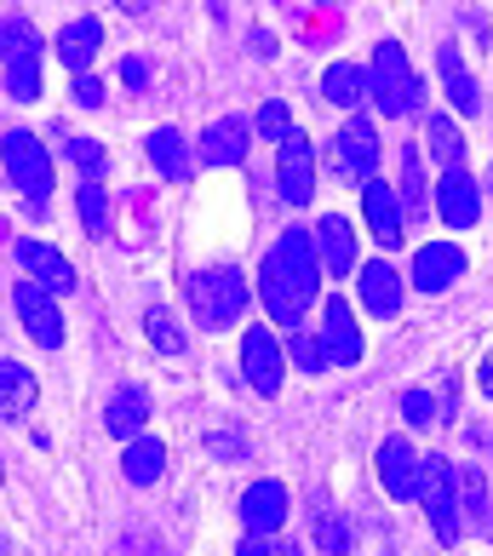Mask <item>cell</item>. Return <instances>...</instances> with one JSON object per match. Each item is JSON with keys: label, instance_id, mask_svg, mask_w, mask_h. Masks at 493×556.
<instances>
[{"label": "cell", "instance_id": "cell-1", "mask_svg": "<svg viewBox=\"0 0 493 556\" xmlns=\"http://www.w3.org/2000/svg\"><path fill=\"white\" fill-rule=\"evenodd\" d=\"M321 293V253H316V230H287L258 264V299L270 311L276 327L299 333L304 311Z\"/></svg>", "mask_w": 493, "mask_h": 556}, {"label": "cell", "instance_id": "cell-2", "mask_svg": "<svg viewBox=\"0 0 493 556\" xmlns=\"http://www.w3.org/2000/svg\"><path fill=\"white\" fill-rule=\"evenodd\" d=\"M367 98H374L390 121H402V115L419 110L425 80L414 75V64H407V52L396 47V40H379V47H374V64H367Z\"/></svg>", "mask_w": 493, "mask_h": 556}, {"label": "cell", "instance_id": "cell-3", "mask_svg": "<svg viewBox=\"0 0 493 556\" xmlns=\"http://www.w3.org/2000/svg\"><path fill=\"white\" fill-rule=\"evenodd\" d=\"M190 311L207 333H224L246 316V276L218 264V270H195L190 276Z\"/></svg>", "mask_w": 493, "mask_h": 556}, {"label": "cell", "instance_id": "cell-4", "mask_svg": "<svg viewBox=\"0 0 493 556\" xmlns=\"http://www.w3.org/2000/svg\"><path fill=\"white\" fill-rule=\"evenodd\" d=\"M0 70H7V92L17 104L40 98V35L29 17H0Z\"/></svg>", "mask_w": 493, "mask_h": 556}, {"label": "cell", "instance_id": "cell-5", "mask_svg": "<svg viewBox=\"0 0 493 556\" xmlns=\"http://www.w3.org/2000/svg\"><path fill=\"white\" fill-rule=\"evenodd\" d=\"M419 505H425V517H430V533H437L442 545H459L465 517H459V470H454V459H442V453H430V459H425Z\"/></svg>", "mask_w": 493, "mask_h": 556}, {"label": "cell", "instance_id": "cell-6", "mask_svg": "<svg viewBox=\"0 0 493 556\" xmlns=\"http://www.w3.org/2000/svg\"><path fill=\"white\" fill-rule=\"evenodd\" d=\"M0 161H7V178L29 195V213H47L52 195V155L35 132H7L0 138Z\"/></svg>", "mask_w": 493, "mask_h": 556}, {"label": "cell", "instance_id": "cell-7", "mask_svg": "<svg viewBox=\"0 0 493 556\" xmlns=\"http://www.w3.org/2000/svg\"><path fill=\"white\" fill-rule=\"evenodd\" d=\"M374 167H379V132H374V121L356 115V121H344V132L333 138V173L339 184H374Z\"/></svg>", "mask_w": 493, "mask_h": 556}, {"label": "cell", "instance_id": "cell-8", "mask_svg": "<svg viewBox=\"0 0 493 556\" xmlns=\"http://www.w3.org/2000/svg\"><path fill=\"white\" fill-rule=\"evenodd\" d=\"M276 184H281V201L287 207H304V201L316 195V143L293 132L276 150Z\"/></svg>", "mask_w": 493, "mask_h": 556}, {"label": "cell", "instance_id": "cell-9", "mask_svg": "<svg viewBox=\"0 0 493 556\" xmlns=\"http://www.w3.org/2000/svg\"><path fill=\"white\" fill-rule=\"evenodd\" d=\"M12 304H17V321L29 327V339L40 344V350H58L64 344V316H58V304H52V293L40 281H17L12 287Z\"/></svg>", "mask_w": 493, "mask_h": 556}, {"label": "cell", "instance_id": "cell-10", "mask_svg": "<svg viewBox=\"0 0 493 556\" xmlns=\"http://www.w3.org/2000/svg\"><path fill=\"white\" fill-rule=\"evenodd\" d=\"M379 482H384V493L390 500H419V488H425V459L414 453V442L407 437H384V447H379Z\"/></svg>", "mask_w": 493, "mask_h": 556}, {"label": "cell", "instance_id": "cell-11", "mask_svg": "<svg viewBox=\"0 0 493 556\" xmlns=\"http://www.w3.org/2000/svg\"><path fill=\"white\" fill-rule=\"evenodd\" d=\"M241 367H246V384L258 390V396H276L281 390V374H287V356L270 327H246L241 339Z\"/></svg>", "mask_w": 493, "mask_h": 556}, {"label": "cell", "instance_id": "cell-12", "mask_svg": "<svg viewBox=\"0 0 493 556\" xmlns=\"http://www.w3.org/2000/svg\"><path fill=\"white\" fill-rule=\"evenodd\" d=\"M316 339H321V350H327V367H351V362H362V327H356V311L344 304L339 293L321 304V327H316Z\"/></svg>", "mask_w": 493, "mask_h": 556}, {"label": "cell", "instance_id": "cell-13", "mask_svg": "<svg viewBox=\"0 0 493 556\" xmlns=\"http://www.w3.org/2000/svg\"><path fill=\"white\" fill-rule=\"evenodd\" d=\"M362 207H367V230H374V241L384 247V253L407 241V207H402V195L390 190L384 178L362 184Z\"/></svg>", "mask_w": 493, "mask_h": 556}, {"label": "cell", "instance_id": "cell-14", "mask_svg": "<svg viewBox=\"0 0 493 556\" xmlns=\"http://www.w3.org/2000/svg\"><path fill=\"white\" fill-rule=\"evenodd\" d=\"M437 213H442V224H454V230H470V224L482 218V190H477V178H470L465 167L442 173V184H437Z\"/></svg>", "mask_w": 493, "mask_h": 556}, {"label": "cell", "instance_id": "cell-15", "mask_svg": "<svg viewBox=\"0 0 493 556\" xmlns=\"http://www.w3.org/2000/svg\"><path fill=\"white\" fill-rule=\"evenodd\" d=\"M246 138H253L246 115H218L213 127L201 132V167H241V161H246Z\"/></svg>", "mask_w": 493, "mask_h": 556}, {"label": "cell", "instance_id": "cell-16", "mask_svg": "<svg viewBox=\"0 0 493 556\" xmlns=\"http://www.w3.org/2000/svg\"><path fill=\"white\" fill-rule=\"evenodd\" d=\"M465 276V247L454 241H430L414 253V287L419 293H442V287H454Z\"/></svg>", "mask_w": 493, "mask_h": 556}, {"label": "cell", "instance_id": "cell-17", "mask_svg": "<svg viewBox=\"0 0 493 556\" xmlns=\"http://www.w3.org/2000/svg\"><path fill=\"white\" fill-rule=\"evenodd\" d=\"M287 510H293V505H287V488L270 482V477L241 493V522H246V533H281Z\"/></svg>", "mask_w": 493, "mask_h": 556}, {"label": "cell", "instance_id": "cell-18", "mask_svg": "<svg viewBox=\"0 0 493 556\" xmlns=\"http://www.w3.org/2000/svg\"><path fill=\"white\" fill-rule=\"evenodd\" d=\"M17 264H24V276L40 281L47 293H69L75 287V264L58 253V247H47V241H17Z\"/></svg>", "mask_w": 493, "mask_h": 556}, {"label": "cell", "instance_id": "cell-19", "mask_svg": "<svg viewBox=\"0 0 493 556\" xmlns=\"http://www.w3.org/2000/svg\"><path fill=\"white\" fill-rule=\"evenodd\" d=\"M52 47H58V58H64V70L92 75V58H98V47H104V24H98V17H75V24L58 29Z\"/></svg>", "mask_w": 493, "mask_h": 556}, {"label": "cell", "instance_id": "cell-20", "mask_svg": "<svg viewBox=\"0 0 493 556\" xmlns=\"http://www.w3.org/2000/svg\"><path fill=\"white\" fill-rule=\"evenodd\" d=\"M316 253H321V270L327 276H351L356 270V230L339 213H327L316 224Z\"/></svg>", "mask_w": 493, "mask_h": 556}, {"label": "cell", "instance_id": "cell-21", "mask_svg": "<svg viewBox=\"0 0 493 556\" xmlns=\"http://www.w3.org/2000/svg\"><path fill=\"white\" fill-rule=\"evenodd\" d=\"M437 70H442L447 104H454L459 115H482V87L470 80V70H465V58H459V47H454V40H447V47L437 52Z\"/></svg>", "mask_w": 493, "mask_h": 556}, {"label": "cell", "instance_id": "cell-22", "mask_svg": "<svg viewBox=\"0 0 493 556\" xmlns=\"http://www.w3.org/2000/svg\"><path fill=\"white\" fill-rule=\"evenodd\" d=\"M143 419H150V390H143V384H121L110 396V407H104L110 437H121V442L143 437Z\"/></svg>", "mask_w": 493, "mask_h": 556}, {"label": "cell", "instance_id": "cell-23", "mask_svg": "<svg viewBox=\"0 0 493 556\" xmlns=\"http://www.w3.org/2000/svg\"><path fill=\"white\" fill-rule=\"evenodd\" d=\"M362 304L374 311L379 321H390V316H402V276L390 270L384 258H374V264H362Z\"/></svg>", "mask_w": 493, "mask_h": 556}, {"label": "cell", "instance_id": "cell-24", "mask_svg": "<svg viewBox=\"0 0 493 556\" xmlns=\"http://www.w3.org/2000/svg\"><path fill=\"white\" fill-rule=\"evenodd\" d=\"M143 150H150V161H155L161 178H173V184L190 178V143H184L178 127H155L150 138H143Z\"/></svg>", "mask_w": 493, "mask_h": 556}, {"label": "cell", "instance_id": "cell-25", "mask_svg": "<svg viewBox=\"0 0 493 556\" xmlns=\"http://www.w3.org/2000/svg\"><path fill=\"white\" fill-rule=\"evenodd\" d=\"M161 470H167V447L155 437H132L127 453H121V477L132 488H150V482H161Z\"/></svg>", "mask_w": 493, "mask_h": 556}, {"label": "cell", "instance_id": "cell-26", "mask_svg": "<svg viewBox=\"0 0 493 556\" xmlns=\"http://www.w3.org/2000/svg\"><path fill=\"white\" fill-rule=\"evenodd\" d=\"M35 396H40V384H35L29 367L0 362V414H7V419H24L29 407H35Z\"/></svg>", "mask_w": 493, "mask_h": 556}, {"label": "cell", "instance_id": "cell-27", "mask_svg": "<svg viewBox=\"0 0 493 556\" xmlns=\"http://www.w3.org/2000/svg\"><path fill=\"white\" fill-rule=\"evenodd\" d=\"M321 98H327V104H339V110H356L362 98H367V70H356V64H327Z\"/></svg>", "mask_w": 493, "mask_h": 556}, {"label": "cell", "instance_id": "cell-28", "mask_svg": "<svg viewBox=\"0 0 493 556\" xmlns=\"http://www.w3.org/2000/svg\"><path fill=\"white\" fill-rule=\"evenodd\" d=\"M425 143H430V161H437L442 173H454V167H465V138H459V127L447 115H430V127H425Z\"/></svg>", "mask_w": 493, "mask_h": 556}, {"label": "cell", "instance_id": "cell-29", "mask_svg": "<svg viewBox=\"0 0 493 556\" xmlns=\"http://www.w3.org/2000/svg\"><path fill=\"white\" fill-rule=\"evenodd\" d=\"M459 517H465V522H477V528L493 522V517H488V477H482L477 465H465V470H459Z\"/></svg>", "mask_w": 493, "mask_h": 556}, {"label": "cell", "instance_id": "cell-30", "mask_svg": "<svg viewBox=\"0 0 493 556\" xmlns=\"http://www.w3.org/2000/svg\"><path fill=\"white\" fill-rule=\"evenodd\" d=\"M402 207H407V213H430V195H425V161H419L414 143L402 150Z\"/></svg>", "mask_w": 493, "mask_h": 556}, {"label": "cell", "instance_id": "cell-31", "mask_svg": "<svg viewBox=\"0 0 493 556\" xmlns=\"http://www.w3.org/2000/svg\"><path fill=\"white\" fill-rule=\"evenodd\" d=\"M143 333H150V344L161 350V356H184V333H178L173 311H161V304H150V311H143Z\"/></svg>", "mask_w": 493, "mask_h": 556}, {"label": "cell", "instance_id": "cell-32", "mask_svg": "<svg viewBox=\"0 0 493 556\" xmlns=\"http://www.w3.org/2000/svg\"><path fill=\"white\" fill-rule=\"evenodd\" d=\"M64 155L80 167V178H87V184H98V173L110 167V150L98 138H64Z\"/></svg>", "mask_w": 493, "mask_h": 556}, {"label": "cell", "instance_id": "cell-33", "mask_svg": "<svg viewBox=\"0 0 493 556\" xmlns=\"http://www.w3.org/2000/svg\"><path fill=\"white\" fill-rule=\"evenodd\" d=\"M75 207H80V224H87V236H98V241L110 236V201H104V190H98V184H80Z\"/></svg>", "mask_w": 493, "mask_h": 556}, {"label": "cell", "instance_id": "cell-34", "mask_svg": "<svg viewBox=\"0 0 493 556\" xmlns=\"http://www.w3.org/2000/svg\"><path fill=\"white\" fill-rule=\"evenodd\" d=\"M253 132H258V138H270V143H287L299 127H293V115H287L281 98H270V104H264V110L253 115Z\"/></svg>", "mask_w": 493, "mask_h": 556}, {"label": "cell", "instance_id": "cell-35", "mask_svg": "<svg viewBox=\"0 0 493 556\" xmlns=\"http://www.w3.org/2000/svg\"><path fill=\"white\" fill-rule=\"evenodd\" d=\"M287 356H293L299 374H321V367H327L321 339H316V333H304V327H299V333H287Z\"/></svg>", "mask_w": 493, "mask_h": 556}, {"label": "cell", "instance_id": "cell-36", "mask_svg": "<svg viewBox=\"0 0 493 556\" xmlns=\"http://www.w3.org/2000/svg\"><path fill=\"white\" fill-rule=\"evenodd\" d=\"M321 556H356V533L344 517H321Z\"/></svg>", "mask_w": 493, "mask_h": 556}, {"label": "cell", "instance_id": "cell-37", "mask_svg": "<svg viewBox=\"0 0 493 556\" xmlns=\"http://www.w3.org/2000/svg\"><path fill=\"white\" fill-rule=\"evenodd\" d=\"M402 419L414 430H430L437 425V396H430V390H402Z\"/></svg>", "mask_w": 493, "mask_h": 556}, {"label": "cell", "instance_id": "cell-38", "mask_svg": "<svg viewBox=\"0 0 493 556\" xmlns=\"http://www.w3.org/2000/svg\"><path fill=\"white\" fill-rule=\"evenodd\" d=\"M236 556H299V545H287V540H276V533H246L241 540V551Z\"/></svg>", "mask_w": 493, "mask_h": 556}, {"label": "cell", "instance_id": "cell-39", "mask_svg": "<svg viewBox=\"0 0 493 556\" xmlns=\"http://www.w3.org/2000/svg\"><path fill=\"white\" fill-rule=\"evenodd\" d=\"M75 104L98 110V104H104V80H98V75H75Z\"/></svg>", "mask_w": 493, "mask_h": 556}, {"label": "cell", "instance_id": "cell-40", "mask_svg": "<svg viewBox=\"0 0 493 556\" xmlns=\"http://www.w3.org/2000/svg\"><path fill=\"white\" fill-rule=\"evenodd\" d=\"M121 80H127L132 92H138V87H150V70H143V58H127V64H121Z\"/></svg>", "mask_w": 493, "mask_h": 556}, {"label": "cell", "instance_id": "cell-41", "mask_svg": "<svg viewBox=\"0 0 493 556\" xmlns=\"http://www.w3.org/2000/svg\"><path fill=\"white\" fill-rule=\"evenodd\" d=\"M253 47H258V58H276V35H270V29H258V35H253Z\"/></svg>", "mask_w": 493, "mask_h": 556}, {"label": "cell", "instance_id": "cell-42", "mask_svg": "<svg viewBox=\"0 0 493 556\" xmlns=\"http://www.w3.org/2000/svg\"><path fill=\"white\" fill-rule=\"evenodd\" d=\"M115 7H121V12H127V17H143V12H150V7H155V0H115Z\"/></svg>", "mask_w": 493, "mask_h": 556}, {"label": "cell", "instance_id": "cell-43", "mask_svg": "<svg viewBox=\"0 0 493 556\" xmlns=\"http://www.w3.org/2000/svg\"><path fill=\"white\" fill-rule=\"evenodd\" d=\"M477 374H482V379H477V384H482V396H493V362H482Z\"/></svg>", "mask_w": 493, "mask_h": 556}]
</instances>
